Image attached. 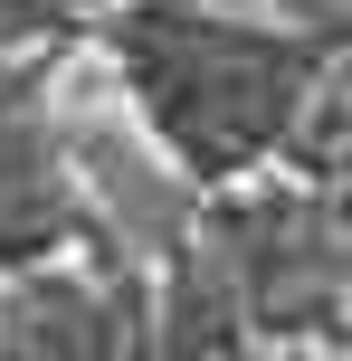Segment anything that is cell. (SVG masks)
<instances>
[{"instance_id":"cell-3","label":"cell","mask_w":352,"mask_h":361,"mask_svg":"<svg viewBox=\"0 0 352 361\" xmlns=\"http://www.w3.org/2000/svg\"><path fill=\"white\" fill-rule=\"evenodd\" d=\"M95 228H105V219H95L86 190H76L67 152H57L38 57L0 48V276L48 267V257H67L76 238H95Z\"/></svg>"},{"instance_id":"cell-1","label":"cell","mask_w":352,"mask_h":361,"mask_svg":"<svg viewBox=\"0 0 352 361\" xmlns=\"http://www.w3.org/2000/svg\"><path fill=\"white\" fill-rule=\"evenodd\" d=\"M95 38L114 48L152 143L200 190H229L238 171H257L334 57L296 19H238L219 0H124Z\"/></svg>"},{"instance_id":"cell-5","label":"cell","mask_w":352,"mask_h":361,"mask_svg":"<svg viewBox=\"0 0 352 361\" xmlns=\"http://www.w3.org/2000/svg\"><path fill=\"white\" fill-rule=\"evenodd\" d=\"M76 10H95V0H0V48H29V38H48Z\"/></svg>"},{"instance_id":"cell-2","label":"cell","mask_w":352,"mask_h":361,"mask_svg":"<svg viewBox=\"0 0 352 361\" xmlns=\"http://www.w3.org/2000/svg\"><path fill=\"white\" fill-rule=\"evenodd\" d=\"M0 361H162V324L133 267H19L0 295Z\"/></svg>"},{"instance_id":"cell-4","label":"cell","mask_w":352,"mask_h":361,"mask_svg":"<svg viewBox=\"0 0 352 361\" xmlns=\"http://www.w3.org/2000/svg\"><path fill=\"white\" fill-rule=\"evenodd\" d=\"M277 152L315 190H352V57H324V76L305 86V105H296V124H286Z\"/></svg>"}]
</instances>
